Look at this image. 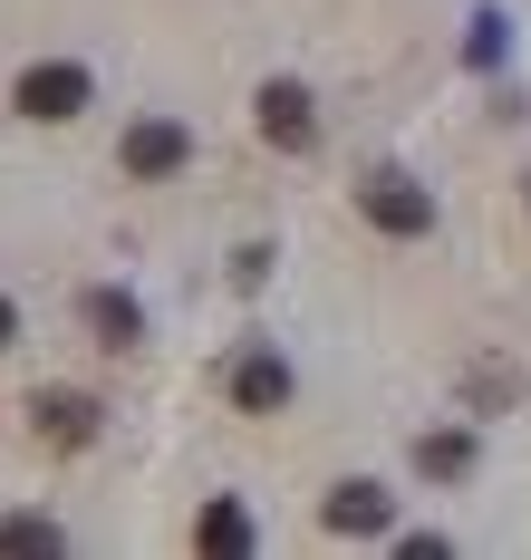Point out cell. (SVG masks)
<instances>
[{
  "label": "cell",
  "instance_id": "6da1fadb",
  "mask_svg": "<svg viewBox=\"0 0 531 560\" xmlns=\"http://www.w3.org/2000/svg\"><path fill=\"white\" fill-rule=\"evenodd\" d=\"M87 97H97V78H87L78 58H49V68H30V78H20V116H39V126H68Z\"/></svg>",
  "mask_w": 531,
  "mask_h": 560
},
{
  "label": "cell",
  "instance_id": "7a4b0ae2",
  "mask_svg": "<svg viewBox=\"0 0 531 560\" xmlns=\"http://www.w3.org/2000/svg\"><path fill=\"white\" fill-rule=\"evenodd\" d=\"M357 203H367V223H377V232H406V242H415V232H435V203H425V184H406V174H387V165L357 184Z\"/></svg>",
  "mask_w": 531,
  "mask_h": 560
},
{
  "label": "cell",
  "instance_id": "3957f363",
  "mask_svg": "<svg viewBox=\"0 0 531 560\" xmlns=\"http://www.w3.org/2000/svg\"><path fill=\"white\" fill-rule=\"evenodd\" d=\"M261 136H271L281 155H309V145H319V107H309L299 78H271V88H261Z\"/></svg>",
  "mask_w": 531,
  "mask_h": 560
},
{
  "label": "cell",
  "instance_id": "277c9868",
  "mask_svg": "<svg viewBox=\"0 0 531 560\" xmlns=\"http://www.w3.org/2000/svg\"><path fill=\"white\" fill-rule=\"evenodd\" d=\"M184 155H193V136H184L175 116H145V126H126V174H135V184H165Z\"/></svg>",
  "mask_w": 531,
  "mask_h": 560
},
{
  "label": "cell",
  "instance_id": "5b68a950",
  "mask_svg": "<svg viewBox=\"0 0 531 560\" xmlns=\"http://www.w3.org/2000/svg\"><path fill=\"white\" fill-rule=\"evenodd\" d=\"M30 416H39V435L59 454H78L87 435H97V396H68V387H49V396H30Z\"/></svg>",
  "mask_w": 531,
  "mask_h": 560
},
{
  "label": "cell",
  "instance_id": "8992f818",
  "mask_svg": "<svg viewBox=\"0 0 531 560\" xmlns=\"http://www.w3.org/2000/svg\"><path fill=\"white\" fill-rule=\"evenodd\" d=\"M233 406H251V416H271V406H291V368L281 358H233Z\"/></svg>",
  "mask_w": 531,
  "mask_h": 560
},
{
  "label": "cell",
  "instance_id": "52a82bcc",
  "mask_svg": "<svg viewBox=\"0 0 531 560\" xmlns=\"http://www.w3.org/2000/svg\"><path fill=\"white\" fill-rule=\"evenodd\" d=\"M387 483H339L329 493V532H387Z\"/></svg>",
  "mask_w": 531,
  "mask_h": 560
},
{
  "label": "cell",
  "instance_id": "ba28073f",
  "mask_svg": "<svg viewBox=\"0 0 531 560\" xmlns=\"http://www.w3.org/2000/svg\"><path fill=\"white\" fill-rule=\"evenodd\" d=\"M87 319H97V338H107V348H135V338H145L135 300H117V290H87Z\"/></svg>",
  "mask_w": 531,
  "mask_h": 560
},
{
  "label": "cell",
  "instance_id": "9c48e42d",
  "mask_svg": "<svg viewBox=\"0 0 531 560\" xmlns=\"http://www.w3.org/2000/svg\"><path fill=\"white\" fill-rule=\"evenodd\" d=\"M415 474H435V483H464V474H473V435H425V445H415Z\"/></svg>",
  "mask_w": 531,
  "mask_h": 560
},
{
  "label": "cell",
  "instance_id": "30bf717a",
  "mask_svg": "<svg viewBox=\"0 0 531 560\" xmlns=\"http://www.w3.org/2000/svg\"><path fill=\"white\" fill-rule=\"evenodd\" d=\"M193 541H203V551H251V512H241V503H213L203 522H193Z\"/></svg>",
  "mask_w": 531,
  "mask_h": 560
},
{
  "label": "cell",
  "instance_id": "8fae6325",
  "mask_svg": "<svg viewBox=\"0 0 531 560\" xmlns=\"http://www.w3.org/2000/svg\"><path fill=\"white\" fill-rule=\"evenodd\" d=\"M0 551H68V532L39 522V512H10V522H0Z\"/></svg>",
  "mask_w": 531,
  "mask_h": 560
},
{
  "label": "cell",
  "instance_id": "7c38bea8",
  "mask_svg": "<svg viewBox=\"0 0 531 560\" xmlns=\"http://www.w3.org/2000/svg\"><path fill=\"white\" fill-rule=\"evenodd\" d=\"M10 338H20V310H10V300H0V348H10Z\"/></svg>",
  "mask_w": 531,
  "mask_h": 560
}]
</instances>
